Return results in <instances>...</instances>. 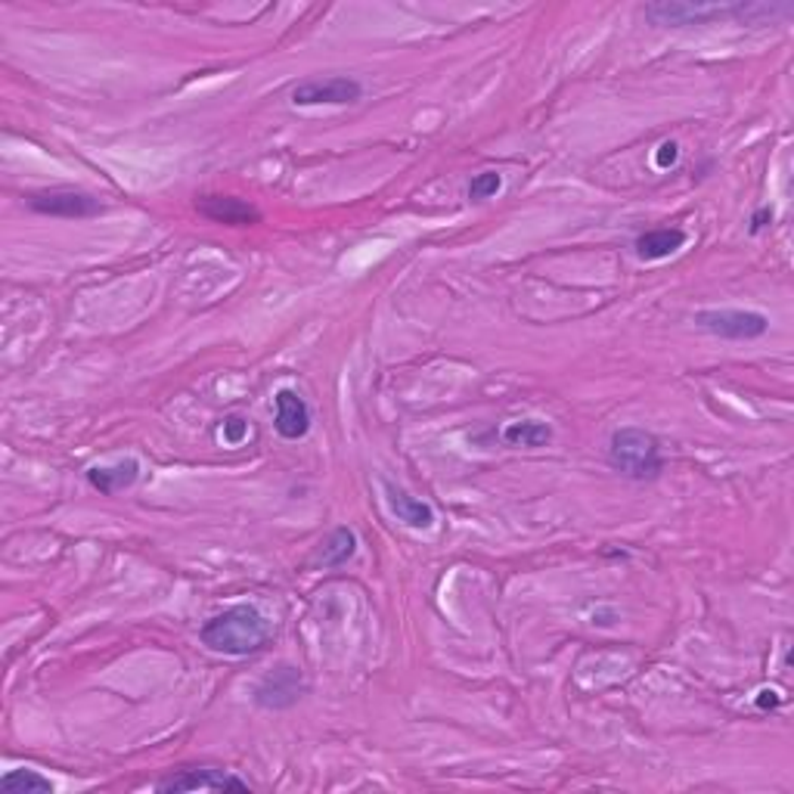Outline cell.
I'll list each match as a JSON object with an SVG mask.
<instances>
[{
    "mask_svg": "<svg viewBox=\"0 0 794 794\" xmlns=\"http://www.w3.org/2000/svg\"><path fill=\"white\" fill-rule=\"evenodd\" d=\"M792 7L779 3H686V0H661L645 7V20L655 25H710L717 20L742 22V25H764L776 16H789Z\"/></svg>",
    "mask_w": 794,
    "mask_h": 794,
    "instance_id": "1",
    "label": "cell"
},
{
    "mask_svg": "<svg viewBox=\"0 0 794 794\" xmlns=\"http://www.w3.org/2000/svg\"><path fill=\"white\" fill-rule=\"evenodd\" d=\"M199 640H202V645H209L212 652L242 658V655H252V652H259V648L267 645L270 621L261 615L259 605L239 602V605H230L220 615L202 623Z\"/></svg>",
    "mask_w": 794,
    "mask_h": 794,
    "instance_id": "2",
    "label": "cell"
},
{
    "mask_svg": "<svg viewBox=\"0 0 794 794\" xmlns=\"http://www.w3.org/2000/svg\"><path fill=\"white\" fill-rule=\"evenodd\" d=\"M608 463L615 472L630 481H655L665 472V453L652 431L627 426L618 429L608 441Z\"/></svg>",
    "mask_w": 794,
    "mask_h": 794,
    "instance_id": "3",
    "label": "cell"
},
{
    "mask_svg": "<svg viewBox=\"0 0 794 794\" xmlns=\"http://www.w3.org/2000/svg\"><path fill=\"white\" fill-rule=\"evenodd\" d=\"M695 323L727 342H754L760 336H767L770 320L757 311H739V307H723V311H698Z\"/></svg>",
    "mask_w": 794,
    "mask_h": 794,
    "instance_id": "4",
    "label": "cell"
},
{
    "mask_svg": "<svg viewBox=\"0 0 794 794\" xmlns=\"http://www.w3.org/2000/svg\"><path fill=\"white\" fill-rule=\"evenodd\" d=\"M364 97V85L348 75H332V78H314L301 81L292 90L295 106H348Z\"/></svg>",
    "mask_w": 794,
    "mask_h": 794,
    "instance_id": "5",
    "label": "cell"
},
{
    "mask_svg": "<svg viewBox=\"0 0 794 794\" xmlns=\"http://www.w3.org/2000/svg\"><path fill=\"white\" fill-rule=\"evenodd\" d=\"M155 792H249V782L234 773L215 770V767H193V770H180V773L165 776L155 785Z\"/></svg>",
    "mask_w": 794,
    "mask_h": 794,
    "instance_id": "6",
    "label": "cell"
},
{
    "mask_svg": "<svg viewBox=\"0 0 794 794\" xmlns=\"http://www.w3.org/2000/svg\"><path fill=\"white\" fill-rule=\"evenodd\" d=\"M28 209L38 212V215L72 217V220L97 217L106 212L97 196L81 193V190H43V193H31L28 196Z\"/></svg>",
    "mask_w": 794,
    "mask_h": 794,
    "instance_id": "7",
    "label": "cell"
},
{
    "mask_svg": "<svg viewBox=\"0 0 794 794\" xmlns=\"http://www.w3.org/2000/svg\"><path fill=\"white\" fill-rule=\"evenodd\" d=\"M304 677L295 665H277L259 686H255V705L264 710H286L299 705L304 695Z\"/></svg>",
    "mask_w": 794,
    "mask_h": 794,
    "instance_id": "8",
    "label": "cell"
},
{
    "mask_svg": "<svg viewBox=\"0 0 794 794\" xmlns=\"http://www.w3.org/2000/svg\"><path fill=\"white\" fill-rule=\"evenodd\" d=\"M274 407H277L274 429H277L279 438L299 441V438H304L311 431V407H307V401L301 398L295 388H279L274 394Z\"/></svg>",
    "mask_w": 794,
    "mask_h": 794,
    "instance_id": "9",
    "label": "cell"
},
{
    "mask_svg": "<svg viewBox=\"0 0 794 794\" xmlns=\"http://www.w3.org/2000/svg\"><path fill=\"white\" fill-rule=\"evenodd\" d=\"M382 488H386L388 509H391V516L398 518V521H404L413 531H429V528H434V509H431V503L413 496L401 484H394V481H382Z\"/></svg>",
    "mask_w": 794,
    "mask_h": 794,
    "instance_id": "10",
    "label": "cell"
},
{
    "mask_svg": "<svg viewBox=\"0 0 794 794\" xmlns=\"http://www.w3.org/2000/svg\"><path fill=\"white\" fill-rule=\"evenodd\" d=\"M196 209H199V215H205L215 224H227V227H249L261 220L259 209H252L237 196H202L196 202Z\"/></svg>",
    "mask_w": 794,
    "mask_h": 794,
    "instance_id": "11",
    "label": "cell"
},
{
    "mask_svg": "<svg viewBox=\"0 0 794 794\" xmlns=\"http://www.w3.org/2000/svg\"><path fill=\"white\" fill-rule=\"evenodd\" d=\"M137 478H140V463L137 459H122V463H115V466H90L87 469V484L93 488V491H100L103 496H112L118 494V491H128L137 484Z\"/></svg>",
    "mask_w": 794,
    "mask_h": 794,
    "instance_id": "12",
    "label": "cell"
},
{
    "mask_svg": "<svg viewBox=\"0 0 794 794\" xmlns=\"http://www.w3.org/2000/svg\"><path fill=\"white\" fill-rule=\"evenodd\" d=\"M683 245H686V230H680V227H658V230H648L643 237H637V242H633L640 261H665L673 252H680Z\"/></svg>",
    "mask_w": 794,
    "mask_h": 794,
    "instance_id": "13",
    "label": "cell"
},
{
    "mask_svg": "<svg viewBox=\"0 0 794 794\" xmlns=\"http://www.w3.org/2000/svg\"><path fill=\"white\" fill-rule=\"evenodd\" d=\"M503 441L509 448H543L553 441V426L543 423V419H521V423H509L503 429Z\"/></svg>",
    "mask_w": 794,
    "mask_h": 794,
    "instance_id": "14",
    "label": "cell"
},
{
    "mask_svg": "<svg viewBox=\"0 0 794 794\" xmlns=\"http://www.w3.org/2000/svg\"><path fill=\"white\" fill-rule=\"evenodd\" d=\"M354 553H357V534H354L351 528H336V531L320 543L317 562L326 565V568H339V565H344L348 558H354Z\"/></svg>",
    "mask_w": 794,
    "mask_h": 794,
    "instance_id": "15",
    "label": "cell"
},
{
    "mask_svg": "<svg viewBox=\"0 0 794 794\" xmlns=\"http://www.w3.org/2000/svg\"><path fill=\"white\" fill-rule=\"evenodd\" d=\"M0 792L7 794H50L53 782L47 776L35 773V770H10L0 779Z\"/></svg>",
    "mask_w": 794,
    "mask_h": 794,
    "instance_id": "16",
    "label": "cell"
},
{
    "mask_svg": "<svg viewBox=\"0 0 794 794\" xmlns=\"http://www.w3.org/2000/svg\"><path fill=\"white\" fill-rule=\"evenodd\" d=\"M500 187H503V177L496 172L475 174L472 184H469V199H472V202H484V199H491V196L500 193Z\"/></svg>",
    "mask_w": 794,
    "mask_h": 794,
    "instance_id": "17",
    "label": "cell"
},
{
    "mask_svg": "<svg viewBox=\"0 0 794 794\" xmlns=\"http://www.w3.org/2000/svg\"><path fill=\"white\" fill-rule=\"evenodd\" d=\"M249 438V423L242 416H227L224 419V441L227 444H242Z\"/></svg>",
    "mask_w": 794,
    "mask_h": 794,
    "instance_id": "18",
    "label": "cell"
},
{
    "mask_svg": "<svg viewBox=\"0 0 794 794\" xmlns=\"http://www.w3.org/2000/svg\"><path fill=\"white\" fill-rule=\"evenodd\" d=\"M677 159H680V147L673 143V140H665L658 152H655V165L658 168H670V165H677Z\"/></svg>",
    "mask_w": 794,
    "mask_h": 794,
    "instance_id": "19",
    "label": "cell"
},
{
    "mask_svg": "<svg viewBox=\"0 0 794 794\" xmlns=\"http://www.w3.org/2000/svg\"><path fill=\"white\" fill-rule=\"evenodd\" d=\"M773 215H776V212L770 209V205L757 209V212L752 215V234H760L764 227H770V224H773Z\"/></svg>",
    "mask_w": 794,
    "mask_h": 794,
    "instance_id": "20",
    "label": "cell"
},
{
    "mask_svg": "<svg viewBox=\"0 0 794 794\" xmlns=\"http://www.w3.org/2000/svg\"><path fill=\"white\" fill-rule=\"evenodd\" d=\"M754 705H757L760 710H773L782 705V698H779V692H773V689H764V692H757Z\"/></svg>",
    "mask_w": 794,
    "mask_h": 794,
    "instance_id": "21",
    "label": "cell"
}]
</instances>
